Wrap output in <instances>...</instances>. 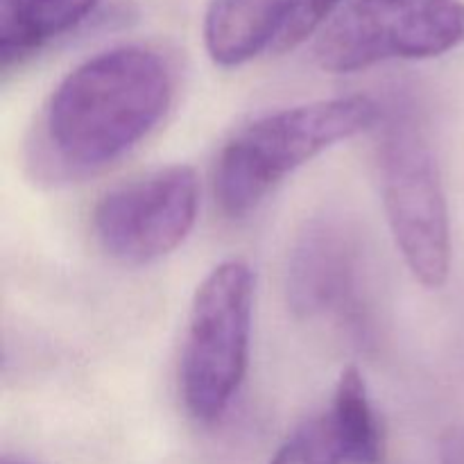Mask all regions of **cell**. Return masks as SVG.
<instances>
[{"mask_svg":"<svg viewBox=\"0 0 464 464\" xmlns=\"http://www.w3.org/2000/svg\"><path fill=\"white\" fill-rule=\"evenodd\" d=\"M100 0H0V66H21L59 36L80 27Z\"/></svg>","mask_w":464,"mask_h":464,"instance_id":"obj_9","label":"cell"},{"mask_svg":"<svg viewBox=\"0 0 464 464\" xmlns=\"http://www.w3.org/2000/svg\"><path fill=\"white\" fill-rule=\"evenodd\" d=\"M175 95V72L159 50L118 45L72 68L50 93L30 163L50 181L104 170L152 134Z\"/></svg>","mask_w":464,"mask_h":464,"instance_id":"obj_1","label":"cell"},{"mask_svg":"<svg viewBox=\"0 0 464 464\" xmlns=\"http://www.w3.org/2000/svg\"><path fill=\"white\" fill-rule=\"evenodd\" d=\"M376 130L381 199L394 243L421 285L442 288L451 270V222L429 136L399 104L381 113Z\"/></svg>","mask_w":464,"mask_h":464,"instance_id":"obj_3","label":"cell"},{"mask_svg":"<svg viewBox=\"0 0 464 464\" xmlns=\"http://www.w3.org/2000/svg\"><path fill=\"white\" fill-rule=\"evenodd\" d=\"M199 179L190 166H168L125 181L100 198L91 227L118 263L148 266L175 252L193 231Z\"/></svg>","mask_w":464,"mask_h":464,"instance_id":"obj_6","label":"cell"},{"mask_svg":"<svg viewBox=\"0 0 464 464\" xmlns=\"http://www.w3.org/2000/svg\"><path fill=\"white\" fill-rule=\"evenodd\" d=\"M340 7H343V0H293L290 23L276 53H288L297 48L324 25L326 18H334Z\"/></svg>","mask_w":464,"mask_h":464,"instance_id":"obj_12","label":"cell"},{"mask_svg":"<svg viewBox=\"0 0 464 464\" xmlns=\"http://www.w3.org/2000/svg\"><path fill=\"white\" fill-rule=\"evenodd\" d=\"M464 44L462 0H349L322 30V71H365L385 62L430 59Z\"/></svg>","mask_w":464,"mask_h":464,"instance_id":"obj_5","label":"cell"},{"mask_svg":"<svg viewBox=\"0 0 464 464\" xmlns=\"http://www.w3.org/2000/svg\"><path fill=\"white\" fill-rule=\"evenodd\" d=\"M331 408L338 412L356 444L358 464H379L383 453V435L367 394V385L356 367L343 370L331 399Z\"/></svg>","mask_w":464,"mask_h":464,"instance_id":"obj_11","label":"cell"},{"mask_svg":"<svg viewBox=\"0 0 464 464\" xmlns=\"http://www.w3.org/2000/svg\"><path fill=\"white\" fill-rule=\"evenodd\" d=\"M267 464H358L356 447L334 408L304 420Z\"/></svg>","mask_w":464,"mask_h":464,"instance_id":"obj_10","label":"cell"},{"mask_svg":"<svg viewBox=\"0 0 464 464\" xmlns=\"http://www.w3.org/2000/svg\"><path fill=\"white\" fill-rule=\"evenodd\" d=\"M293 0H208L204 45L213 63L243 66L258 54L276 53L290 23Z\"/></svg>","mask_w":464,"mask_h":464,"instance_id":"obj_8","label":"cell"},{"mask_svg":"<svg viewBox=\"0 0 464 464\" xmlns=\"http://www.w3.org/2000/svg\"><path fill=\"white\" fill-rule=\"evenodd\" d=\"M367 258L347 220L322 216L295 238L285 267V299L295 317L331 320L362 334L367 322Z\"/></svg>","mask_w":464,"mask_h":464,"instance_id":"obj_7","label":"cell"},{"mask_svg":"<svg viewBox=\"0 0 464 464\" xmlns=\"http://www.w3.org/2000/svg\"><path fill=\"white\" fill-rule=\"evenodd\" d=\"M3 464H25V462H21V460H3Z\"/></svg>","mask_w":464,"mask_h":464,"instance_id":"obj_13","label":"cell"},{"mask_svg":"<svg viewBox=\"0 0 464 464\" xmlns=\"http://www.w3.org/2000/svg\"><path fill=\"white\" fill-rule=\"evenodd\" d=\"M254 275L247 263L225 261L195 290L179 362L186 411L202 424L222 420L249 362Z\"/></svg>","mask_w":464,"mask_h":464,"instance_id":"obj_4","label":"cell"},{"mask_svg":"<svg viewBox=\"0 0 464 464\" xmlns=\"http://www.w3.org/2000/svg\"><path fill=\"white\" fill-rule=\"evenodd\" d=\"M381 104L370 95H340L285 107L245 125L222 148L213 190L222 213L245 218L285 179L324 150L372 130Z\"/></svg>","mask_w":464,"mask_h":464,"instance_id":"obj_2","label":"cell"}]
</instances>
